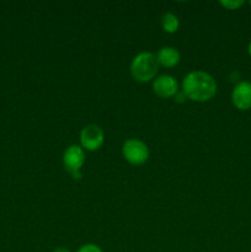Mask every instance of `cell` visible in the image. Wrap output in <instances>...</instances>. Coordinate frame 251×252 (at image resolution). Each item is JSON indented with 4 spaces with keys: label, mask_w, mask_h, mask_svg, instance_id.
I'll list each match as a JSON object with an SVG mask.
<instances>
[{
    "label": "cell",
    "mask_w": 251,
    "mask_h": 252,
    "mask_svg": "<svg viewBox=\"0 0 251 252\" xmlns=\"http://www.w3.org/2000/svg\"><path fill=\"white\" fill-rule=\"evenodd\" d=\"M217 81L206 71H191L182 81V91L188 100L196 102H207L217 94Z\"/></svg>",
    "instance_id": "obj_1"
},
{
    "label": "cell",
    "mask_w": 251,
    "mask_h": 252,
    "mask_svg": "<svg viewBox=\"0 0 251 252\" xmlns=\"http://www.w3.org/2000/svg\"><path fill=\"white\" fill-rule=\"evenodd\" d=\"M159 70L157 56L150 52H143L135 56L130 63V74L133 79L139 83L153 80Z\"/></svg>",
    "instance_id": "obj_2"
},
{
    "label": "cell",
    "mask_w": 251,
    "mask_h": 252,
    "mask_svg": "<svg viewBox=\"0 0 251 252\" xmlns=\"http://www.w3.org/2000/svg\"><path fill=\"white\" fill-rule=\"evenodd\" d=\"M85 162V150L80 145H70L64 152L63 165L73 179H80V170Z\"/></svg>",
    "instance_id": "obj_4"
},
{
    "label": "cell",
    "mask_w": 251,
    "mask_h": 252,
    "mask_svg": "<svg viewBox=\"0 0 251 252\" xmlns=\"http://www.w3.org/2000/svg\"><path fill=\"white\" fill-rule=\"evenodd\" d=\"M153 90L159 97L170 98L179 93V84L174 76L161 75L153 83Z\"/></svg>",
    "instance_id": "obj_7"
},
{
    "label": "cell",
    "mask_w": 251,
    "mask_h": 252,
    "mask_svg": "<svg viewBox=\"0 0 251 252\" xmlns=\"http://www.w3.org/2000/svg\"><path fill=\"white\" fill-rule=\"evenodd\" d=\"M157 59L159 65L165 66V68H172L179 64L181 56H180V52L174 47H162L157 52Z\"/></svg>",
    "instance_id": "obj_8"
},
{
    "label": "cell",
    "mask_w": 251,
    "mask_h": 252,
    "mask_svg": "<svg viewBox=\"0 0 251 252\" xmlns=\"http://www.w3.org/2000/svg\"><path fill=\"white\" fill-rule=\"evenodd\" d=\"M122 154L129 164L135 165V166L143 165L149 159V149H148L147 144L142 140L134 139V138L126 140L122 147Z\"/></svg>",
    "instance_id": "obj_3"
},
{
    "label": "cell",
    "mask_w": 251,
    "mask_h": 252,
    "mask_svg": "<svg viewBox=\"0 0 251 252\" xmlns=\"http://www.w3.org/2000/svg\"><path fill=\"white\" fill-rule=\"evenodd\" d=\"M174 97H175V100L177 101V102H184V101L187 98L186 95H185L184 91H179V93H177L176 95L174 96Z\"/></svg>",
    "instance_id": "obj_12"
},
{
    "label": "cell",
    "mask_w": 251,
    "mask_h": 252,
    "mask_svg": "<svg viewBox=\"0 0 251 252\" xmlns=\"http://www.w3.org/2000/svg\"><path fill=\"white\" fill-rule=\"evenodd\" d=\"M76 252H102L100 246L95 245V244H86V245L81 246Z\"/></svg>",
    "instance_id": "obj_11"
},
{
    "label": "cell",
    "mask_w": 251,
    "mask_h": 252,
    "mask_svg": "<svg viewBox=\"0 0 251 252\" xmlns=\"http://www.w3.org/2000/svg\"><path fill=\"white\" fill-rule=\"evenodd\" d=\"M161 26L162 30L167 33H175L180 27L179 17L172 14V12H166L161 17Z\"/></svg>",
    "instance_id": "obj_9"
},
{
    "label": "cell",
    "mask_w": 251,
    "mask_h": 252,
    "mask_svg": "<svg viewBox=\"0 0 251 252\" xmlns=\"http://www.w3.org/2000/svg\"><path fill=\"white\" fill-rule=\"evenodd\" d=\"M220 5L228 10H238L244 5V0H221Z\"/></svg>",
    "instance_id": "obj_10"
},
{
    "label": "cell",
    "mask_w": 251,
    "mask_h": 252,
    "mask_svg": "<svg viewBox=\"0 0 251 252\" xmlns=\"http://www.w3.org/2000/svg\"><path fill=\"white\" fill-rule=\"evenodd\" d=\"M233 105L240 111H248L251 108V83L240 81L236 84L231 93Z\"/></svg>",
    "instance_id": "obj_6"
},
{
    "label": "cell",
    "mask_w": 251,
    "mask_h": 252,
    "mask_svg": "<svg viewBox=\"0 0 251 252\" xmlns=\"http://www.w3.org/2000/svg\"><path fill=\"white\" fill-rule=\"evenodd\" d=\"M248 51H249V54H250V57H251V42H250V43H249Z\"/></svg>",
    "instance_id": "obj_14"
},
{
    "label": "cell",
    "mask_w": 251,
    "mask_h": 252,
    "mask_svg": "<svg viewBox=\"0 0 251 252\" xmlns=\"http://www.w3.org/2000/svg\"><path fill=\"white\" fill-rule=\"evenodd\" d=\"M53 252H70V251H69L68 249H65V248H57Z\"/></svg>",
    "instance_id": "obj_13"
},
{
    "label": "cell",
    "mask_w": 251,
    "mask_h": 252,
    "mask_svg": "<svg viewBox=\"0 0 251 252\" xmlns=\"http://www.w3.org/2000/svg\"><path fill=\"white\" fill-rule=\"evenodd\" d=\"M103 142H105V134L98 126L89 125L81 129L80 144L84 150L95 152L102 147Z\"/></svg>",
    "instance_id": "obj_5"
}]
</instances>
